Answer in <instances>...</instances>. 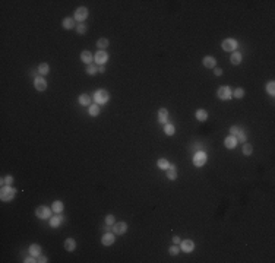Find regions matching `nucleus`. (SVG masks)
<instances>
[{"label": "nucleus", "instance_id": "obj_1", "mask_svg": "<svg viewBox=\"0 0 275 263\" xmlns=\"http://www.w3.org/2000/svg\"><path fill=\"white\" fill-rule=\"evenodd\" d=\"M15 196V189L13 187H10V186H5V187H2V190H0V197H2V200L3 202H9V200H12Z\"/></svg>", "mask_w": 275, "mask_h": 263}, {"label": "nucleus", "instance_id": "obj_2", "mask_svg": "<svg viewBox=\"0 0 275 263\" xmlns=\"http://www.w3.org/2000/svg\"><path fill=\"white\" fill-rule=\"evenodd\" d=\"M193 165L195 167H202V165H205L206 162V154L203 151H198L196 154L193 155Z\"/></svg>", "mask_w": 275, "mask_h": 263}, {"label": "nucleus", "instance_id": "obj_3", "mask_svg": "<svg viewBox=\"0 0 275 263\" xmlns=\"http://www.w3.org/2000/svg\"><path fill=\"white\" fill-rule=\"evenodd\" d=\"M35 215L40 219H48L51 218V209H48L47 206H38L35 210Z\"/></svg>", "mask_w": 275, "mask_h": 263}, {"label": "nucleus", "instance_id": "obj_4", "mask_svg": "<svg viewBox=\"0 0 275 263\" xmlns=\"http://www.w3.org/2000/svg\"><path fill=\"white\" fill-rule=\"evenodd\" d=\"M94 99L97 104H104L108 101V92L104 91V89H98V91L94 94Z\"/></svg>", "mask_w": 275, "mask_h": 263}, {"label": "nucleus", "instance_id": "obj_5", "mask_svg": "<svg viewBox=\"0 0 275 263\" xmlns=\"http://www.w3.org/2000/svg\"><path fill=\"white\" fill-rule=\"evenodd\" d=\"M221 47L224 51H233V50H236V47H237V41L233 38H227L222 41Z\"/></svg>", "mask_w": 275, "mask_h": 263}, {"label": "nucleus", "instance_id": "obj_6", "mask_svg": "<svg viewBox=\"0 0 275 263\" xmlns=\"http://www.w3.org/2000/svg\"><path fill=\"white\" fill-rule=\"evenodd\" d=\"M217 95H218V98L222 99V101H227V99L231 98V89L228 88V86H222L218 89L217 92Z\"/></svg>", "mask_w": 275, "mask_h": 263}, {"label": "nucleus", "instance_id": "obj_7", "mask_svg": "<svg viewBox=\"0 0 275 263\" xmlns=\"http://www.w3.org/2000/svg\"><path fill=\"white\" fill-rule=\"evenodd\" d=\"M88 18V9L87 7H79V9H76L75 10V20H79V22H82V20H85Z\"/></svg>", "mask_w": 275, "mask_h": 263}, {"label": "nucleus", "instance_id": "obj_8", "mask_svg": "<svg viewBox=\"0 0 275 263\" xmlns=\"http://www.w3.org/2000/svg\"><path fill=\"white\" fill-rule=\"evenodd\" d=\"M34 85H35V89H37V91H46L47 82H46L44 78L38 76V78H35V80H34Z\"/></svg>", "mask_w": 275, "mask_h": 263}, {"label": "nucleus", "instance_id": "obj_9", "mask_svg": "<svg viewBox=\"0 0 275 263\" xmlns=\"http://www.w3.org/2000/svg\"><path fill=\"white\" fill-rule=\"evenodd\" d=\"M113 230H114V234H124L126 231H128V225L126 222H117L113 225Z\"/></svg>", "mask_w": 275, "mask_h": 263}, {"label": "nucleus", "instance_id": "obj_10", "mask_svg": "<svg viewBox=\"0 0 275 263\" xmlns=\"http://www.w3.org/2000/svg\"><path fill=\"white\" fill-rule=\"evenodd\" d=\"M181 250L184 251V253H190L192 250L195 249V243L192 240H184V241H181Z\"/></svg>", "mask_w": 275, "mask_h": 263}, {"label": "nucleus", "instance_id": "obj_11", "mask_svg": "<svg viewBox=\"0 0 275 263\" xmlns=\"http://www.w3.org/2000/svg\"><path fill=\"white\" fill-rule=\"evenodd\" d=\"M107 59H108V56H107V53L106 51H102V50H100V51L95 54V61L98 63V65H104L106 61H107Z\"/></svg>", "mask_w": 275, "mask_h": 263}, {"label": "nucleus", "instance_id": "obj_12", "mask_svg": "<svg viewBox=\"0 0 275 263\" xmlns=\"http://www.w3.org/2000/svg\"><path fill=\"white\" fill-rule=\"evenodd\" d=\"M114 240H116V237H114V234H111V232H106V234L102 235V244H104V246H111V244L114 243Z\"/></svg>", "mask_w": 275, "mask_h": 263}, {"label": "nucleus", "instance_id": "obj_13", "mask_svg": "<svg viewBox=\"0 0 275 263\" xmlns=\"http://www.w3.org/2000/svg\"><path fill=\"white\" fill-rule=\"evenodd\" d=\"M202 63H203V66H205V67L211 69V67H215V65H217V60H215L214 57H211V56H206V57H203Z\"/></svg>", "mask_w": 275, "mask_h": 263}, {"label": "nucleus", "instance_id": "obj_14", "mask_svg": "<svg viewBox=\"0 0 275 263\" xmlns=\"http://www.w3.org/2000/svg\"><path fill=\"white\" fill-rule=\"evenodd\" d=\"M224 145H225V148H228V149H234L236 148V145H237V140H236L234 136H228L225 140H224Z\"/></svg>", "mask_w": 275, "mask_h": 263}, {"label": "nucleus", "instance_id": "obj_15", "mask_svg": "<svg viewBox=\"0 0 275 263\" xmlns=\"http://www.w3.org/2000/svg\"><path fill=\"white\" fill-rule=\"evenodd\" d=\"M230 61H231V65H240V61H242V54L237 51H233L231 53V57H230Z\"/></svg>", "mask_w": 275, "mask_h": 263}, {"label": "nucleus", "instance_id": "obj_16", "mask_svg": "<svg viewBox=\"0 0 275 263\" xmlns=\"http://www.w3.org/2000/svg\"><path fill=\"white\" fill-rule=\"evenodd\" d=\"M167 118H168L167 108H160V111H158V121H160V123H165Z\"/></svg>", "mask_w": 275, "mask_h": 263}, {"label": "nucleus", "instance_id": "obj_17", "mask_svg": "<svg viewBox=\"0 0 275 263\" xmlns=\"http://www.w3.org/2000/svg\"><path fill=\"white\" fill-rule=\"evenodd\" d=\"M29 253H31V256L38 257L41 254V247L38 244H31V246H29Z\"/></svg>", "mask_w": 275, "mask_h": 263}, {"label": "nucleus", "instance_id": "obj_18", "mask_svg": "<svg viewBox=\"0 0 275 263\" xmlns=\"http://www.w3.org/2000/svg\"><path fill=\"white\" fill-rule=\"evenodd\" d=\"M165 171H167V178H168V180H176V178H177V171H176L174 165H170Z\"/></svg>", "mask_w": 275, "mask_h": 263}, {"label": "nucleus", "instance_id": "obj_19", "mask_svg": "<svg viewBox=\"0 0 275 263\" xmlns=\"http://www.w3.org/2000/svg\"><path fill=\"white\" fill-rule=\"evenodd\" d=\"M75 247H76V241H75L73 238H67L66 241H65V249L67 251H73Z\"/></svg>", "mask_w": 275, "mask_h": 263}, {"label": "nucleus", "instance_id": "obj_20", "mask_svg": "<svg viewBox=\"0 0 275 263\" xmlns=\"http://www.w3.org/2000/svg\"><path fill=\"white\" fill-rule=\"evenodd\" d=\"M51 210H53L54 213H60L61 210H63V203H61L60 200L53 202V205H51Z\"/></svg>", "mask_w": 275, "mask_h": 263}, {"label": "nucleus", "instance_id": "obj_21", "mask_svg": "<svg viewBox=\"0 0 275 263\" xmlns=\"http://www.w3.org/2000/svg\"><path fill=\"white\" fill-rule=\"evenodd\" d=\"M81 59L84 63H87V65H91V61H92V54L89 51H82L81 54Z\"/></svg>", "mask_w": 275, "mask_h": 263}, {"label": "nucleus", "instance_id": "obj_22", "mask_svg": "<svg viewBox=\"0 0 275 263\" xmlns=\"http://www.w3.org/2000/svg\"><path fill=\"white\" fill-rule=\"evenodd\" d=\"M73 26H75L73 18H66V19H63V28H65V29H72Z\"/></svg>", "mask_w": 275, "mask_h": 263}, {"label": "nucleus", "instance_id": "obj_23", "mask_svg": "<svg viewBox=\"0 0 275 263\" xmlns=\"http://www.w3.org/2000/svg\"><path fill=\"white\" fill-rule=\"evenodd\" d=\"M195 116H196V118H198L199 121H205V120L208 118V113L205 111V110H198Z\"/></svg>", "mask_w": 275, "mask_h": 263}, {"label": "nucleus", "instance_id": "obj_24", "mask_svg": "<svg viewBox=\"0 0 275 263\" xmlns=\"http://www.w3.org/2000/svg\"><path fill=\"white\" fill-rule=\"evenodd\" d=\"M157 165H158V168H160V170H167L168 167H170V164H168V161L165 159V158H161V159H158Z\"/></svg>", "mask_w": 275, "mask_h": 263}, {"label": "nucleus", "instance_id": "obj_25", "mask_svg": "<svg viewBox=\"0 0 275 263\" xmlns=\"http://www.w3.org/2000/svg\"><path fill=\"white\" fill-rule=\"evenodd\" d=\"M97 47H98L100 50L107 48V47H108V39L107 38H100L98 41H97Z\"/></svg>", "mask_w": 275, "mask_h": 263}, {"label": "nucleus", "instance_id": "obj_26", "mask_svg": "<svg viewBox=\"0 0 275 263\" xmlns=\"http://www.w3.org/2000/svg\"><path fill=\"white\" fill-rule=\"evenodd\" d=\"M89 102H91V97H89V95H87V94H82L81 97H79V104H82V105H89Z\"/></svg>", "mask_w": 275, "mask_h": 263}, {"label": "nucleus", "instance_id": "obj_27", "mask_svg": "<svg viewBox=\"0 0 275 263\" xmlns=\"http://www.w3.org/2000/svg\"><path fill=\"white\" fill-rule=\"evenodd\" d=\"M164 132H165L167 136H173V135L176 133V129H174V126L173 124H165L164 126Z\"/></svg>", "mask_w": 275, "mask_h": 263}, {"label": "nucleus", "instance_id": "obj_28", "mask_svg": "<svg viewBox=\"0 0 275 263\" xmlns=\"http://www.w3.org/2000/svg\"><path fill=\"white\" fill-rule=\"evenodd\" d=\"M48 70H50V67H48L47 63H41V65L38 66V73H40V75H47Z\"/></svg>", "mask_w": 275, "mask_h": 263}, {"label": "nucleus", "instance_id": "obj_29", "mask_svg": "<svg viewBox=\"0 0 275 263\" xmlns=\"http://www.w3.org/2000/svg\"><path fill=\"white\" fill-rule=\"evenodd\" d=\"M60 221H61L60 215H59V217H51V218H50V225H51L53 228H56V227H59Z\"/></svg>", "mask_w": 275, "mask_h": 263}, {"label": "nucleus", "instance_id": "obj_30", "mask_svg": "<svg viewBox=\"0 0 275 263\" xmlns=\"http://www.w3.org/2000/svg\"><path fill=\"white\" fill-rule=\"evenodd\" d=\"M97 72H98V66L92 65V63L87 66V73H88V75H95Z\"/></svg>", "mask_w": 275, "mask_h": 263}, {"label": "nucleus", "instance_id": "obj_31", "mask_svg": "<svg viewBox=\"0 0 275 263\" xmlns=\"http://www.w3.org/2000/svg\"><path fill=\"white\" fill-rule=\"evenodd\" d=\"M13 181V177L12 176H6V177L2 178V187H5V186H10Z\"/></svg>", "mask_w": 275, "mask_h": 263}, {"label": "nucleus", "instance_id": "obj_32", "mask_svg": "<svg viewBox=\"0 0 275 263\" xmlns=\"http://www.w3.org/2000/svg\"><path fill=\"white\" fill-rule=\"evenodd\" d=\"M253 152V146L249 143H244L243 145V155H250Z\"/></svg>", "mask_w": 275, "mask_h": 263}, {"label": "nucleus", "instance_id": "obj_33", "mask_svg": "<svg viewBox=\"0 0 275 263\" xmlns=\"http://www.w3.org/2000/svg\"><path fill=\"white\" fill-rule=\"evenodd\" d=\"M89 114H91V116H98V114H100V107L97 104L91 105V107H89Z\"/></svg>", "mask_w": 275, "mask_h": 263}, {"label": "nucleus", "instance_id": "obj_34", "mask_svg": "<svg viewBox=\"0 0 275 263\" xmlns=\"http://www.w3.org/2000/svg\"><path fill=\"white\" fill-rule=\"evenodd\" d=\"M234 138H236V140H237V143H239V142L244 143V142H246V133H244V132L242 130L240 133H239V135H236Z\"/></svg>", "mask_w": 275, "mask_h": 263}, {"label": "nucleus", "instance_id": "obj_35", "mask_svg": "<svg viewBox=\"0 0 275 263\" xmlns=\"http://www.w3.org/2000/svg\"><path fill=\"white\" fill-rule=\"evenodd\" d=\"M233 97H234V98H243V97H244V89L237 88V89L233 92Z\"/></svg>", "mask_w": 275, "mask_h": 263}, {"label": "nucleus", "instance_id": "obj_36", "mask_svg": "<svg viewBox=\"0 0 275 263\" xmlns=\"http://www.w3.org/2000/svg\"><path fill=\"white\" fill-rule=\"evenodd\" d=\"M242 130H243L242 127H239V126H233V127L230 129V135H231V136H236V135H239Z\"/></svg>", "mask_w": 275, "mask_h": 263}, {"label": "nucleus", "instance_id": "obj_37", "mask_svg": "<svg viewBox=\"0 0 275 263\" xmlns=\"http://www.w3.org/2000/svg\"><path fill=\"white\" fill-rule=\"evenodd\" d=\"M266 91H268L269 95H274L275 94V83L274 82H269L268 85H266Z\"/></svg>", "mask_w": 275, "mask_h": 263}, {"label": "nucleus", "instance_id": "obj_38", "mask_svg": "<svg viewBox=\"0 0 275 263\" xmlns=\"http://www.w3.org/2000/svg\"><path fill=\"white\" fill-rule=\"evenodd\" d=\"M76 32H78V34H85V32H87V25H84V24L76 25Z\"/></svg>", "mask_w": 275, "mask_h": 263}, {"label": "nucleus", "instance_id": "obj_39", "mask_svg": "<svg viewBox=\"0 0 275 263\" xmlns=\"http://www.w3.org/2000/svg\"><path fill=\"white\" fill-rule=\"evenodd\" d=\"M179 251H180V249H179L177 246H171V247L168 249V253H170L171 256H176V254H179Z\"/></svg>", "mask_w": 275, "mask_h": 263}, {"label": "nucleus", "instance_id": "obj_40", "mask_svg": "<svg viewBox=\"0 0 275 263\" xmlns=\"http://www.w3.org/2000/svg\"><path fill=\"white\" fill-rule=\"evenodd\" d=\"M106 224H107V225H114V217L113 215H107V218H106Z\"/></svg>", "mask_w": 275, "mask_h": 263}, {"label": "nucleus", "instance_id": "obj_41", "mask_svg": "<svg viewBox=\"0 0 275 263\" xmlns=\"http://www.w3.org/2000/svg\"><path fill=\"white\" fill-rule=\"evenodd\" d=\"M214 75H215V76H221L222 70H221V69H218V67H215V69H214Z\"/></svg>", "mask_w": 275, "mask_h": 263}, {"label": "nucleus", "instance_id": "obj_42", "mask_svg": "<svg viewBox=\"0 0 275 263\" xmlns=\"http://www.w3.org/2000/svg\"><path fill=\"white\" fill-rule=\"evenodd\" d=\"M37 262L46 263V262H47V257H46V256H41V254H40V256H38V260H37Z\"/></svg>", "mask_w": 275, "mask_h": 263}, {"label": "nucleus", "instance_id": "obj_43", "mask_svg": "<svg viewBox=\"0 0 275 263\" xmlns=\"http://www.w3.org/2000/svg\"><path fill=\"white\" fill-rule=\"evenodd\" d=\"M173 243H174V244H180V243H181L180 237H177V235H176V237H173Z\"/></svg>", "mask_w": 275, "mask_h": 263}, {"label": "nucleus", "instance_id": "obj_44", "mask_svg": "<svg viewBox=\"0 0 275 263\" xmlns=\"http://www.w3.org/2000/svg\"><path fill=\"white\" fill-rule=\"evenodd\" d=\"M24 262H25V263H32V262H37V260H34V256H32V257H28V259H25Z\"/></svg>", "mask_w": 275, "mask_h": 263}, {"label": "nucleus", "instance_id": "obj_45", "mask_svg": "<svg viewBox=\"0 0 275 263\" xmlns=\"http://www.w3.org/2000/svg\"><path fill=\"white\" fill-rule=\"evenodd\" d=\"M98 72H100V73H104V72H106V67H104V65L98 66Z\"/></svg>", "mask_w": 275, "mask_h": 263}]
</instances>
